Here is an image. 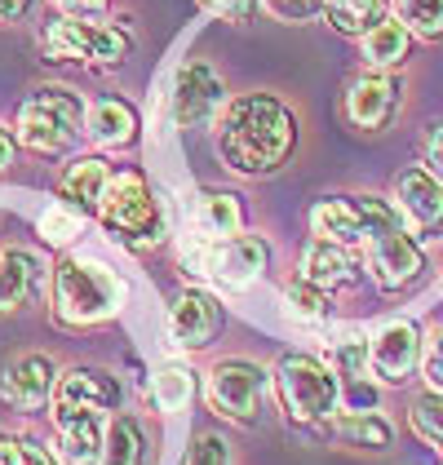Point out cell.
Returning <instances> with one entry per match:
<instances>
[{"label":"cell","mask_w":443,"mask_h":465,"mask_svg":"<svg viewBox=\"0 0 443 465\" xmlns=\"http://www.w3.org/2000/svg\"><path fill=\"white\" fill-rule=\"evenodd\" d=\"M27 9H32V0H0V32H5V27H14Z\"/></svg>","instance_id":"cell-40"},{"label":"cell","mask_w":443,"mask_h":465,"mask_svg":"<svg viewBox=\"0 0 443 465\" xmlns=\"http://www.w3.org/2000/svg\"><path fill=\"white\" fill-rule=\"evenodd\" d=\"M49 408H94V412H115L120 408V381L103 372V368H67L58 372V386H54V399Z\"/></svg>","instance_id":"cell-18"},{"label":"cell","mask_w":443,"mask_h":465,"mask_svg":"<svg viewBox=\"0 0 443 465\" xmlns=\"http://www.w3.org/2000/svg\"><path fill=\"white\" fill-rule=\"evenodd\" d=\"M266 386H271V377H266L261 363H253V359H222V363H213V372L204 381V399H209V408L218 412L222 421L258 426Z\"/></svg>","instance_id":"cell-7"},{"label":"cell","mask_w":443,"mask_h":465,"mask_svg":"<svg viewBox=\"0 0 443 465\" xmlns=\"http://www.w3.org/2000/svg\"><path fill=\"white\" fill-rule=\"evenodd\" d=\"M58 430V461L63 465H98L103 461V439H107V412L94 408H54Z\"/></svg>","instance_id":"cell-14"},{"label":"cell","mask_w":443,"mask_h":465,"mask_svg":"<svg viewBox=\"0 0 443 465\" xmlns=\"http://www.w3.org/2000/svg\"><path fill=\"white\" fill-rule=\"evenodd\" d=\"M297 146V120L275 94H240L218 111V155L231 173L266 178Z\"/></svg>","instance_id":"cell-1"},{"label":"cell","mask_w":443,"mask_h":465,"mask_svg":"<svg viewBox=\"0 0 443 465\" xmlns=\"http://www.w3.org/2000/svg\"><path fill=\"white\" fill-rule=\"evenodd\" d=\"M107 182H111V164L103 155H80V160H72V164L58 173L54 195H58V204H67L72 213L98 217V204H103V195H107Z\"/></svg>","instance_id":"cell-19"},{"label":"cell","mask_w":443,"mask_h":465,"mask_svg":"<svg viewBox=\"0 0 443 465\" xmlns=\"http://www.w3.org/2000/svg\"><path fill=\"white\" fill-rule=\"evenodd\" d=\"M369 262H372V275L381 288H404L417 271H421V249L417 240L408 235L404 217L399 209H390L386 200L372 195V226H369Z\"/></svg>","instance_id":"cell-8"},{"label":"cell","mask_w":443,"mask_h":465,"mask_svg":"<svg viewBox=\"0 0 443 465\" xmlns=\"http://www.w3.org/2000/svg\"><path fill=\"white\" fill-rule=\"evenodd\" d=\"M14 155H18V138H14V129L0 124V173L14 164Z\"/></svg>","instance_id":"cell-41"},{"label":"cell","mask_w":443,"mask_h":465,"mask_svg":"<svg viewBox=\"0 0 443 465\" xmlns=\"http://www.w3.org/2000/svg\"><path fill=\"white\" fill-rule=\"evenodd\" d=\"M84 138L103 151H124L138 143V111L124 98H98L84 107Z\"/></svg>","instance_id":"cell-22"},{"label":"cell","mask_w":443,"mask_h":465,"mask_svg":"<svg viewBox=\"0 0 443 465\" xmlns=\"http://www.w3.org/2000/svg\"><path fill=\"white\" fill-rule=\"evenodd\" d=\"M98 222L111 240H120L124 249L147 252L164 240V209L151 191V182L138 169H120L111 173L107 195L98 204Z\"/></svg>","instance_id":"cell-4"},{"label":"cell","mask_w":443,"mask_h":465,"mask_svg":"<svg viewBox=\"0 0 443 465\" xmlns=\"http://www.w3.org/2000/svg\"><path fill=\"white\" fill-rule=\"evenodd\" d=\"M395 107H399V80L390 72H364L346 89V115L364 134H377L381 124H390Z\"/></svg>","instance_id":"cell-16"},{"label":"cell","mask_w":443,"mask_h":465,"mask_svg":"<svg viewBox=\"0 0 443 465\" xmlns=\"http://www.w3.org/2000/svg\"><path fill=\"white\" fill-rule=\"evenodd\" d=\"M324 18L341 36H364L386 18V0H329Z\"/></svg>","instance_id":"cell-27"},{"label":"cell","mask_w":443,"mask_h":465,"mask_svg":"<svg viewBox=\"0 0 443 465\" xmlns=\"http://www.w3.org/2000/svg\"><path fill=\"white\" fill-rule=\"evenodd\" d=\"M222 328V306L204 288H182L169 306V341L178 351H204Z\"/></svg>","instance_id":"cell-13"},{"label":"cell","mask_w":443,"mask_h":465,"mask_svg":"<svg viewBox=\"0 0 443 465\" xmlns=\"http://www.w3.org/2000/svg\"><path fill=\"white\" fill-rule=\"evenodd\" d=\"M40 284H44V257L36 249H23V244L0 249V320L27 311Z\"/></svg>","instance_id":"cell-17"},{"label":"cell","mask_w":443,"mask_h":465,"mask_svg":"<svg viewBox=\"0 0 443 465\" xmlns=\"http://www.w3.org/2000/svg\"><path fill=\"white\" fill-rule=\"evenodd\" d=\"M408 426H412V434H417L426 448H435V452L443 457V394L426 391L421 399H412V408H408Z\"/></svg>","instance_id":"cell-29"},{"label":"cell","mask_w":443,"mask_h":465,"mask_svg":"<svg viewBox=\"0 0 443 465\" xmlns=\"http://www.w3.org/2000/svg\"><path fill=\"white\" fill-rule=\"evenodd\" d=\"M84 134V103L72 84H36L14 115L18 146L36 155H63Z\"/></svg>","instance_id":"cell-5"},{"label":"cell","mask_w":443,"mask_h":465,"mask_svg":"<svg viewBox=\"0 0 443 465\" xmlns=\"http://www.w3.org/2000/svg\"><path fill=\"white\" fill-rule=\"evenodd\" d=\"M54 5H63L67 14H94V9H103L107 0H54Z\"/></svg>","instance_id":"cell-42"},{"label":"cell","mask_w":443,"mask_h":465,"mask_svg":"<svg viewBox=\"0 0 443 465\" xmlns=\"http://www.w3.org/2000/svg\"><path fill=\"white\" fill-rule=\"evenodd\" d=\"M426 381H430V391L443 394V328H435L430 351H426Z\"/></svg>","instance_id":"cell-38"},{"label":"cell","mask_w":443,"mask_h":465,"mask_svg":"<svg viewBox=\"0 0 443 465\" xmlns=\"http://www.w3.org/2000/svg\"><path fill=\"white\" fill-rule=\"evenodd\" d=\"M222 94H226V89H222L218 72H213L209 63H200V58L182 63L178 75H173V94H169V115H173V124H178V129H200V124H209V120L226 107Z\"/></svg>","instance_id":"cell-10"},{"label":"cell","mask_w":443,"mask_h":465,"mask_svg":"<svg viewBox=\"0 0 443 465\" xmlns=\"http://www.w3.org/2000/svg\"><path fill=\"white\" fill-rule=\"evenodd\" d=\"M266 14H275L280 23H310L329 9V0H258Z\"/></svg>","instance_id":"cell-35"},{"label":"cell","mask_w":443,"mask_h":465,"mask_svg":"<svg viewBox=\"0 0 443 465\" xmlns=\"http://www.w3.org/2000/svg\"><path fill=\"white\" fill-rule=\"evenodd\" d=\"M364 58H369L372 72H390V67H399L408 58V45H412V32H408L399 18H381L372 32H364Z\"/></svg>","instance_id":"cell-26"},{"label":"cell","mask_w":443,"mask_h":465,"mask_svg":"<svg viewBox=\"0 0 443 465\" xmlns=\"http://www.w3.org/2000/svg\"><path fill=\"white\" fill-rule=\"evenodd\" d=\"M337 377H364V368H369V341L359 337V332H350V337H337L332 341V363H329Z\"/></svg>","instance_id":"cell-31"},{"label":"cell","mask_w":443,"mask_h":465,"mask_svg":"<svg viewBox=\"0 0 443 465\" xmlns=\"http://www.w3.org/2000/svg\"><path fill=\"white\" fill-rule=\"evenodd\" d=\"M186 222H191V235H195L200 244L231 240V235H240V226H244L240 195H231V191H195L191 204H186Z\"/></svg>","instance_id":"cell-20"},{"label":"cell","mask_w":443,"mask_h":465,"mask_svg":"<svg viewBox=\"0 0 443 465\" xmlns=\"http://www.w3.org/2000/svg\"><path fill=\"white\" fill-rule=\"evenodd\" d=\"M0 465H58L36 439H23V434H5L0 430Z\"/></svg>","instance_id":"cell-34"},{"label":"cell","mask_w":443,"mask_h":465,"mask_svg":"<svg viewBox=\"0 0 443 465\" xmlns=\"http://www.w3.org/2000/svg\"><path fill=\"white\" fill-rule=\"evenodd\" d=\"M147 461V430L133 412L107 417V439H103V461L98 465H143Z\"/></svg>","instance_id":"cell-24"},{"label":"cell","mask_w":443,"mask_h":465,"mask_svg":"<svg viewBox=\"0 0 443 465\" xmlns=\"http://www.w3.org/2000/svg\"><path fill=\"white\" fill-rule=\"evenodd\" d=\"M129 288L98 257H63L54 266V284H49V302H54V320L67 328H94L120 315Z\"/></svg>","instance_id":"cell-2"},{"label":"cell","mask_w":443,"mask_h":465,"mask_svg":"<svg viewBox=\"0 0 443 465\" xmlns=\"http://www.w3.org/2000/svg\"><path fill=\"white\" fill-rule=\"evenodd\" d=\"M186 465H231V448L222 434H195L191 439V452H186Z\"/></svg>","instance_id":"cell-36"},{"label":"cell","mask_w":443,"mask_h":465,"mask_svg":"<svg viewBox=\"0 0 443 465\" xmlns=\"http://www.w3.org/2000/svg\"><path fill=\"white\" fill-rule=\"evenodd\" d=\"M40 54L49 63H80V67H120L133 54V36L89 14H58L40 27Z\"/></svg>","instance_id":"cell-3"},{"label":"cell","mask_w":443,"mask_h":465,"mask_svg":"<svg viewBox=\"0 0 443 465\" xmlns=\"http://www.w3.org/2000/svg\"><path fill=\"white\" fill-rule=\"evenodd\" d=\"M332 439L350 443V448H369V452H381L395 443V426L381 417V412H337L329 421Z\"/></svg>","instance_id":"cell-25"},{"label":"cell","mask_w":443,"mask_h":465,"mask_svg":"<svg viewBox=\"0 0 443 465\" xmlns=\"http://www.w3.org/2000/svg\"><path fill=\"white\" fill-rule=\"evenodd\" d=\"M301 275L297 280H306V284L315 288H346L355 280V252L346 249V244H332V240H310L306 252H301V266H297Z\"/></svg>","instance_id":"cell-23"},{"label":"cell","mask_w":443,"mask_h":465,"mask_svg":"<svg viewBox=\"0 0 443 465\" xmlns=\"http://www.w3.org/2000/svg\"><path fill=\"white\" fill-rule=\"evenodd\" d=\"M266 262H271V249H266L261 235H231V240H213V244L200 249V271L231 292L258 284Z\"/></svg>","instance_id":"cell-9"},{"label":"cell","mask_w":443,"mask_h":465,"mask_svg":"<svg viewBox=\"0 0 443 465\" xmlns=\"http://www.w3.org/2000/svg\"><path fill=\"white\" fill-rule=\"evenodd\" d=\"M395 9H399V23L412 36H443V0H395Z\"/></svg>","instance_id":"cell-30"},{"label":"cell","mask_w":443,"mask_h":465,"mask_svg":"<svg viewBox=\"0 0 443 465\" xmlns=\"http://www.w3.org/2000/svg\"><path fill=\"white\" fill-rule=\"evenodd\" d=\"M275 394L284 417L297 426H329L341 408V381L324 359L315 355H284L275 363Z\"/></svg>","instance_id":"cell-6"},{"label":"cell","mask_w":443,"mask_h":465,"mask_svg":"<svg viewBox=\"0 0 443 465\" xmlns=\"http://www.w3.org/2000/svg\"><path fill=\"white\" fill-rule=\"evenodd\" d=\"M54 386H58V368L40 351H23V355H14L0 368V399L9 408H18V412L44 408L54 399Z\"/></svg>","instance_id":"cell-12"},{"label":"cell","mask_w":443,"mask_h":465,"mask_svg":"<svg viewBox=\"0 0 443 465\" xmlns=\"http://www.w3.org/2000/svg\"><path fill=\"white\" fill-rule=\"evenodd\" d=\"M395 209L404 222L430 231L443 222V182L430 169H404L395 182Z\"/></svg>","instance_id":"cell-21"},{"label":"cell","mask_w":443,"mask_h":465,"mask_svg":"<svg viewBox=\"0 0 443 465\" xmlns=\"http://www.w3.org/2000/svg\"><path fill=\"white\" fill-rule=\"evenodd\" d=\"M151 394H155V403H160L164 412H182L186 403H191V394H195L191 368H182V363H160V368L151 372Z\"/></svg>","instance_id":"cell-28"},{"label":"cell","mask_w":443,"mask_h":465,"mask_svg":"<svg viewBox=\"0 0 443 465\" xmlns=\"http://www.w3.org/2000/svg\"><path fill=\"white\" fill-rule=\"evenodd\" d=\"M421 363V328L412 320H390L372 332L369 368L381 386H404Z\"/></svg>","instance_id":"cell-11"},{"label":"cell","mask_w":443,"mask_h":465,"mask_svg":"<svg viewBox=\"0 0 443 465\" xmlns=\"http://www.w3.org/2000/svg\"><path fill=\"white\" fill-rule=\"evenodd\" d=\"M80 226H84V217L72 213V209L58 204V200H54V209L40 213V235H44L49 244H72L75 235H80Z\"/></svg>","instance_id":"cell-33"},{"label":"cell","mask_w":443,"mask_h":465,"mask_svg":"<svg viewBox=\"0 0 443 465\" xmlns=\"http://www.w3.org/2000/svg\"><path fill=\"white\" fill-rule=\"evenodd\" d=\"M426 164H430V173L443 182V124H435V134L426 138Z\"/></svg>","instance_id":"cell-39"},{"label":"cell","mask_w":443,"mask_h":465,"mask_svg":"<svg viewBox=\"0 0 443 465\" xmlns=\"http://www.w3.org/2000/svg\"><path fill=\"white\" fill-rule=\"evenodd\" d=\"M284 306H289V315L293 320H324V311H329V302H324V288L306 284V280H293V284L284 288Z\"/></svg>","instance_id":"cell-32"},{"label":"cell","mask_w":443,"mask_h":465,"mask_svg":"<svg viewBox=\"0 0 443 465\" xmlns=\"http://www.w3.org/2000/svg\"><path fill=\"white\" fill-rule=\"evenodd\" d=\"M209 14H218L222 23H249L253 18V9H258V0H200Z\"/></svg>","instance_id":"cell-37"},{"label":"cell","mask_w":443,"mask_h":465,"mask_svg":"<svg viewBox=\"0 0 443 465\" xmlns=\"http://www.w3.org/2000/svg\"><path fill=\"white\" fill-rule=\"evenodd\" d=\"M372 226V195H329L310 209V231L315 240L332 244H364Z\"/></svg>","instance_id":"cell-15"}]
</instances>
